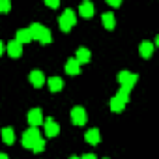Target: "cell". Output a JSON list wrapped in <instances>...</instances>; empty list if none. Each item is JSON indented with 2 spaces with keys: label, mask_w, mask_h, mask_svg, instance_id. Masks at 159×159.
Masks as SVG:
<instances>
[{
  "label": "cell",
  "mask_w": 159,
  "mask_h": 159,
  "mask_svg": "<svg viewBox=\"0 0 159 159\" xmlns=\"http://www.w3.org/2000/svg\"><path fill=\"white\" fill-rule=\"evenodd\" d=\"M28 32H30V36H32V39H38L39 43H51V30L47 28V26H43V25H39V23H32L30 26H28Z\"/></svg>",
  "instance_id": "6da1fadb"
},
{
  "label": "cell",
  "mask_w": 159,
  "mask_h": 159,
  "mask_svg": "<svg viewBox=\"0 0 159 159\" xmlns=\"http://www.w3.org/2000/svg\"><path fill=\"white\" fill-rule=\"evenodd\" d=\"M137 79H139V75H137V73H131V71H120V73H118V83H120L124 88H127V90H131V88L135 86Z\"/></svg>",
  "instance_id": "277c9868"
},
{
  "label": "cell",
  "mask_w": 159,
  "mask_h": 159,
  "mask_svg": "<svg viewBox=\"0 0 159 159\" xmlns=\"http://www.w3.org/2000/svg\"><path fill=\"white\" fill-rule=\"evenodd\" d=\"M11 10V2L10 0H0V13L2 11H10Z\"/></svg>",
  "instance_id": "7402d4cb"
},
{
  "label": "cell",
  "mask_w": 159,
  "mask_h": 159,
  "mask_svg": "<svg viewBox=\"0 0 159 159\" xmlns=\"http://www.w3.org/2000/svg\"><path fill=\"white\" fill-rule=\"evenodd\" d=\"M124 109H125V103H124L120 98L114 96V98L111 99V111H112V112H122Z\"/></svg>",
  "instance_id": "ac0fdd59"
},
{
  "label": "cell",
  "mask_w": 159,
  "mask_h": 159,
  "mask_svg": "<svg viewBox=\"0 0 159 159\" xmlns=\"http://www.w3.org/2000/svg\"><path fill=\"white\" fill-rule=\"evenodd\" d=\"M79 13H81L83 17H86V19H90L94 15V4L92 2H83L81 6H79Z\"/></svg>",
  "instance_id": "9a60e30c"
},
{
  "label": "cell",
  "mask_w": 159,
  "mask_h": 159,
  "mask_svg": "<svg viewBox=\"0 0 159 159\" xmlns=\"http://www.w3.org/2000/svg\"><path fill=\"white\" fill-rule=\"evenodd\" d=\"M71 120H73L75 125H84L88 122V114H86V111L83 107H75L71 111Z\"/></svg>",
  "instance_id": "5b68a950"
},
{
  "label": "cell",
  "mask_w": 159,
  "mask_h": 159,
  "mask_svg": "<svg viewBox=\"0 0 159 159\" xmlns=\"http://www.w3.org/2000/svg\"><path fill=\"white\" fill-rule=\"evenodd\" d=\"M90 58H92V52H90L88 49H84V47H81V49H77L75 60H77L79 64H86V62H90Z\"/></svg>",
  "instance_id": "8fae6325"
},
{
  "label": "cell",
  "mask_w": 159,
  "mask_h": 159,
  "mask_svg": "<svg viewBox=\"0 0 159 159\" xmlns=\"http://www.w3.org/2000/svg\"><path fill=\"white\" fill-rule=\"evenodd\" d=\"M69 159H81V157H77V155H71V157H69Z\"/></svg>",
  "instance_id": "83f0119b"
},
{
  "label": "cell",
  "mask_w": 159,
  "mask_h": 159,
  "mask_svg": "<svg viewBox=\"0 0 159 159\" xmlns=\"http://www.w3.org/2000/svg\"><path fill=\"white\" fill-rule=\"evenodd\" d=\"M45 4H47L49 8H58V4H60V2H58V0H47Z\"/></svg>",
  "instance_id": "603a6c76"
},
{
  "label": "cell",
  "mask_w": 159,
  "mask_h": 159,
  "mask_svg": "<svg viewBox=\"0 0 159 159\" xmlns=\"http://www.w3.org/2000/svg\"><path fill=\"white\" fill-rule=\"evenodd\" d=\"M101 19H103V26H105L107 30H112V28H114V25H116L114 13H111V11H105V13L101 15Z\"/></svg>",
  "instance_id": "2e32d148"
},
{
  "label": "cell",
  "mask_w": 159,
  "mask_h": 159,
  "mask_svg": "<svg viewBox=\"0 0 159 159\" xmlns=\"http://www.w3.org/2000/svg\"><path fill=\"white\" fill-rule=\"evenodd\" d=\"M43 150H45V139L41 137V139H39V140H38V142H36V144L32 146V152L39 153V152H43Z\"/></svg>",
  "instance_id": "44dd1931"
},
{
  "label": "cell",
  "mask_w": 159,
  "mask_h": 159,
  "mask_svg": "<svg viewBox=\"0 0 159 159\" xmlns=\"http://www.w3.org/2000/svg\"><path fill=\"white\" fill-rule=\"evenodd\" d=\"M105 159H109V157H105Z\"/></svg>",
  "instance_id": "f1b7e54d"
},
{
  "label": "cell",
  "mask_w": 159,
  "mask_h": 159,
  "mask_svg": "<svg viewBox=\"0 0 159 159\" xmlns=\"http://www.w3.org/2000/svg\"><path fill=\"white\" fill-rule=\"evenodd\" d=\"M129 94H131V90H127V88H124V86H122V88L118 90L116 98H120V99H122L124 103H127V101H129Z\"/></svg>",
  "instance_id": "ffe728a7"
},
{
  "label": "cell",
  "mask_w": 159,
  "mask_h": 159,
  "mask_svg": "<svg viewBox=\"0 0 159 159\" xmlns=\"http://www.w3.org/2000/svg\"><path fill=\"white\" fill-rule=\"evenodd\" d=\"M81 159H98V157H96L94 153H86V155H83Z\"/></svg>",
  "instance_id": "d4e9b609"
},
{
  "label": "cell",
  "mask_w": 159,
  "mask_h": 159,
  "mask_svg": "<svg viewBox=\"0 0 159 159\" xmlns=\"http://www.w3.org/2000/svg\"><path fill=\"white\" fill-rule=\"evenodd\" d=\"M47 83H49V88H51V92H60V90L64 88V81H62L60 77H51Z\"/></svg>",
  "instance_id": "e0dca14e"
},
{
  "label": "cell",
  "mask_w": 159,
  "mask_h": 159,
  "mask_svg": "<svg viewBox=\"0 0 159 159\" xmlns=\"http://www.w3.org/2000/svg\"><path fill=\"white\" fill-rule=\"evenodd\" d=\"M43 124H45V135L47 137H56L60 133V125H58V122H54V118H45Z\"/></svg>",
  "instance_id": "8992f818"
},
{
  "label": "cell",
  "mask_w": 159,
  "mask_h": 159,
  "mask_svg": "<svg viewBox=\"0 0 159 159\" xmlns=\"http://www.w3.org/2000/svg\"><path fill=\"white\" fill-rule=\"evenodd\" d=\"M79 71H81V64H79L75 58H69L66 62V73L67 75H79Z\"/></svg>",
  "instance_id": "4fadbf2b"
},
{
  "label": "cell",
  "mask_w": 159,
  "mask_h": 159,
  "mask_svg": "<svg viewBox=\"0 0 159 159\" xmlns=\"http://www.w3.org/2000/svg\"><path fill=\"white\" fill-rule=\"evenodd\" d=\"M0 159H10V157H8L6 153H0Z\"/></svg>",
  "instance_id": "4316f807"
},
{
  "label": "cell",
  "mask_w": 159,
  "mask_h": 159,
  "mask_svg": "<svg viewBox=\"0 0 159 159\" xmlns=\"http://www.w3.org/2000/svg\"><path fill=\"white\" fill-rule=\"evenodd\" d=\"M2 140L6 144H13L15 142V135H13V129L11 127H4L2 129Z\"/></svg>",
  "instance_id": "d6986e66"
},
{
  "label": "cell",
  "mask_w": 159,
  "mask_h": 159,
  "mask_svg": "<svg viewBox=\"0 0 159 159\" xmlns=\"http://www.w3.org/2000/svg\"><path fill=\"white\" fill-rule=\"evenodd\" d=\"M2 52H4V43L0 41V56H2Z\"/></svg>",
  "instance_id": "484cf974"
},
{
  "label": "cell",
  "mask_w": 159,
  "mask_h": 159,
  "mask_svg": "<svg viewBox=\"0 0 159 159\" xmlns=\"http://www.w3.org/2000/svg\"><path fill=\"white\" fill-rule=\"evenodd\" d=\"M28 79H30V83H32L36 88H41V86L45 84V75H43V71H38V69H34V71H30Z\"/></svg>",
  "instance_id": "ba28073f"
},
{
  "label": "cell",
  "mask_w": 159,
  "mask_h": 159,
  "mask_svg": "<svg viewBox=\"0 0 159 159\" xmlns=\"http://www.w3.org/2000/svg\"><path fill=\"white\" fill-rule=\"evenodd\" d=\"M84 139H86V142H88V144H99V140H101V133H99V129L92 127V129H88V131H86Z\"/></svg>",
  "instance_id": "30bf717a"
},
{
  "label": "cell",
  "mask_w": 159,
  "mask_h": 159,
  "mask_svg": "<svg viewBox=\"0 0 159 159\" xmlns=\"http://www.w3.org/2000/svg\"><path fill=\"white\" fill-rule=\"evenodd\" d=\"M109 4H111V6H114V8H118L122 2H120V0H109Z\"/></svg>",
  "instance_id": "cb8c5ba5"
},
{
  "label": "cell",
  "mask_w": 159,
  "mask_h": 159,
  "mask_svg": "<svg viewBox=\"0 0 159 159\" xmlns=\"http://www.w3.org/2000/svg\"><path fill=\"white\" fill-rule=\"evenodd\" d=\"M39 139H41V135H39L38 127H30V129H26L25 135H23V146L28 148V150H32V146H34Z\"/></svg>",
  "instance_id": "3957f363"
},
{
  "label": "cell",
  "mask_w": 159,
  "mask_h": 159,
  "mask_svg": "<svg viewBox=\"0 0 159 159\" xmlns=\"http://www.w3.org/2000/svg\"><path fill=\"white\" fill-rule=\"evenodd\" d=\"M139 52H140L142 58H150L152 52H153V43H152V41H142V43L139 45Z\"/></svg>",
  "instance_id": "5bb4252c"
},
{
  "label": "cell",
  "mask_w": 159,
  "mask_h": 159,
  "mask_svg": "<svg viewBox=\"0 0 159 159\" xmlns=\"http://www.w3.org/2000/svg\"><path fill=\"white\" fill-rule=\"evenodd\" d=\"M15 41H19L21 45H26L28 41H32V36H30L28 28H19L17 34H15Z\"/></svg>",
  "instance_id": "7c38bea8"
},
{
  "label": "cell",
  "mask_w": 159,
  "mask_h": 159,
  "mask_svg": "<svg viewBox=\"0 0 159 159\" xmlns=\"http://www.w3.org/2000/svg\"><path fill=\"white\" fill-rule=\"evenodd\" d=\"M41 122H43V112H41V109H32V111H28V124H30L32 127H38Z\"/></svg>",
  "instance_id": "52a82bcc"
},
{
  "label": "cell",
  "mask_w": 159,
  "mask_h": 159,
  "mask_svg": "<svg viewBox=\"0 0 159 159\" xmlns=\"http://www.w3.org/2000/svg\"><path fill=\"white\" fill-rule=\"evenodd\" d=\"M75 23H77V15H75V11L73 10H64V13L60 15V19H58V25H60V28L64 30V32H69L73 26H75Z\"/></svg>",
  "instance_id": "7a4b0ae2"
},
{
  "label": "cell",
  "mask_w": 159,
  "mask_h": 159,
  "mask_svg": "<svg viewBox=\"0 0 159 159\" xmlns=\"http://www.w3.org/2000/svg\"><path fill=\"white\" fill-rule=\"evenodd\" d=\"M6 49H8V54L13 56V58H19V56L23 54V45H21L19 41H15V39H11Z\"/></svg>",
  "instance_id": "9c48e42d"
}]
</instances>
